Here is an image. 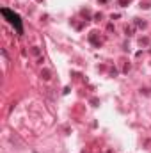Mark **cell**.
<instances>
[{
	"instance_id": "6da1fadb",
	"label": "cell",
	"mask_w": 151,
	"mask_h": 153,
	"mask_svg": "<svg viewBox=\"0 0 151 153\" xmlns=\"http://www.w3.org/2000/svg\"><path fill=\"white\" fill-rule=\"evenodd\" d=\"M2 13H4V16H7V18H9V22H11L13 25H16L18 32H21V25H20V18H18V14H11L7 9H2Z\"/></svg>"
}]
</instances>
